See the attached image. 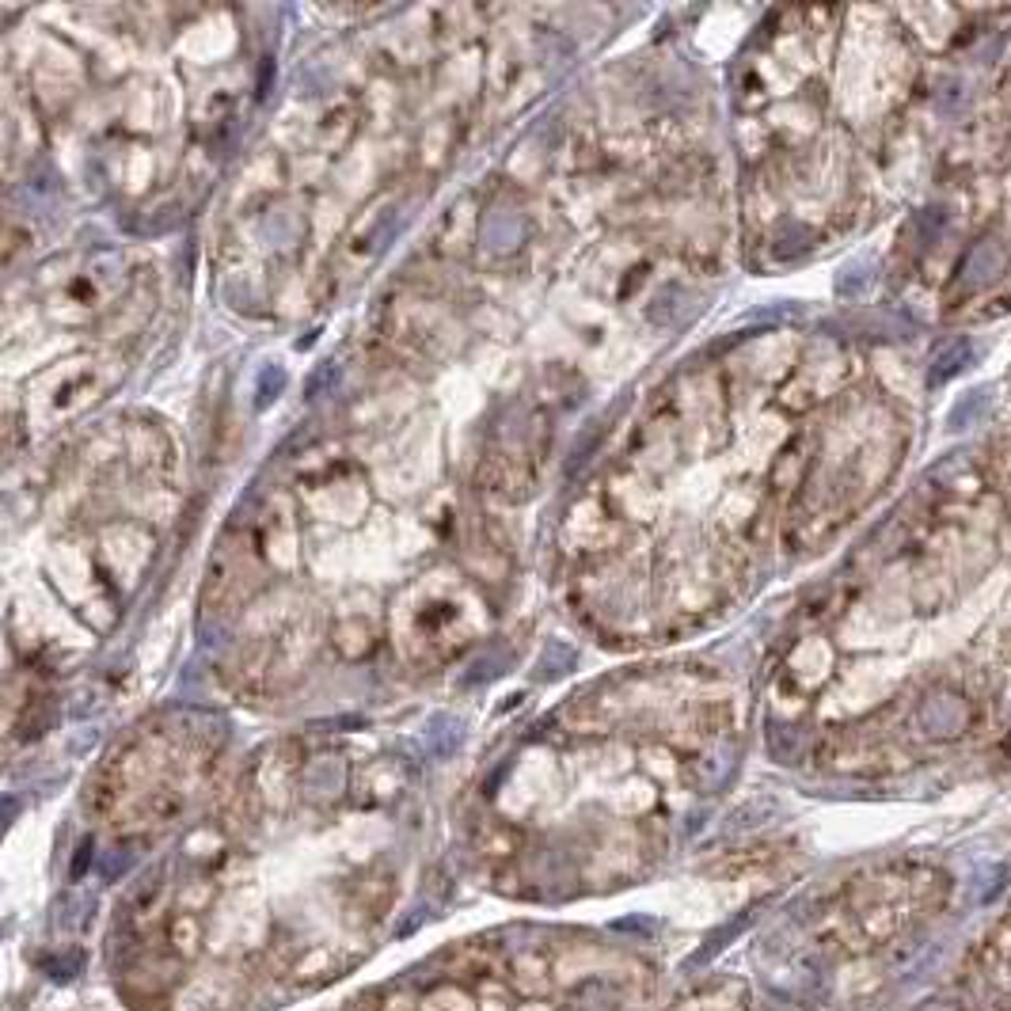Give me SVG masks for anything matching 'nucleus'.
<instances>
[{
	"instance_id": "f257e3e1",
	"label": "nucleus",
	"mask_w": 1011,
	"mask_h": 1011,
	"mask_svg": "<svg viewBox=\"0 0 1011 1011\" xmlns=\"http://www.w3.org/2000/svg\"><path fill=\"white\" fill-rule=\"evenodd\" d=\"M487 631L483 593L453 571L415 578L388 609V635L407 666H445Z\"/></svg>"
},
{
	"instance_id": "f03ea898",
	"label": "nucleus",
	"mask_w": 1011,
	"mask_h": 1011,
	"mask_svg": "<svg viewBox=\"0 0 1011 1011\" xmlns=\"http://www.w3.org/2000/svg\"><path fill=\"white\" fill-rule=\"evenodd\" d=\"M118 308L115 267H103V259H88L54 289H46V312L58 324H96Z\"/></svg>"
},
{
	"instance_id": "7ed1b4c3",
	"label": "nucleus",
	"mask_w": 1011,
	"mask_h": 1011,
	"mask_svg": "<svg viewBox=\"0 0 1011 1011\" xmlns=\"http://www.w3.org/2000/svg\"><path fill=\"white\" fill-rule=\"evenodd\" d=\"M115 377L118 369L111 365V358H77V365H61V369L46 373V381H54V388L35 384L31 407H39L42 419H69V415L103 400L107 384Z\"/></svg>"
}]
</instances>
